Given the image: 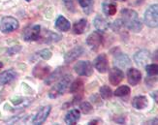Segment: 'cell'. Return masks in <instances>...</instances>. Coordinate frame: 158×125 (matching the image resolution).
<instances>
[{"mask_svg":"<svg viewBox=\"0 0 158 125\" xmlns=\"http://www.w3.org/2000/svg\"><path fill=\"white\" fill-rule=\"evenodd\" d=\"M123 1H124V0H123Z\"/></svg>","mask_w":158,"mask_h":125,"instance_id":"38","label":"cell"},{"mask_svg":"<svg viewBox=\"0 0 158 125\" xmlns=\"http://www.w3.org/2000/svg\"><path fill=\"white\" fill-rule=\"evenodd\" d=\"M132 105L137 110H143L148 105V98L146 96H136L133 98Z\"/></svg>","mask_w":158,"mask_h":125,"instance_id":"20","label":"cell"},{"mask_svg":"<svg viewBox=\"0 0 158 125\" xmlns=\"http://www.w3.org/2000/svg\"><path fill=\"white\" fill-rule=\"evenodd\" d=\"M94 67L96 68L99 73H106L109 69V63H108V57L105 53L99 54L94 60Z\"/></svg>","mask_w":158,"mask_h":125,"instance_id":"8","label":"cell"},{"mask_svg":"<svg viewBox=\"0 0 158 125\" xmlns=\"http://www.w3.org/2000/svg\"><path fill=\"white\" fill-rule=\"evenodd\" d=\"M25 1H27V2H29V1H30V0H25Z\"/></svg>","mask_w":158,"mask_h":125,"instance_id":"36","label":"cell"},{"mask_svg":"<svg viewBox=\"0 0 158 125\" xmlns=\"http://www.w3.org/2000/svg\"><path fill=\"white\" fill-rule=\"evenodd\" d=\"M86 25H87V20L85 19H80L79 22H77L76 23L74 24L73 26V31L75 34H82L85 32V28H86Z\"/></svg>","mask_w":158,"mask_h":125,"instance_id":"22","label":"cell"},{"mask_svg":"<svg viewBox=\"0 0 158 125\" xmlns=\"http://www.w3.org/2000/svg\"><path fill=\"white\" fill-rule=\"evenodd\" d=\"M72 80V76L69 75V76H63V77H61V79H59L58 82L56 85H54L52 89L49 91V97L52 99H54V98H57L60 95H62L68 87V85L70 83Z\"/></svg>","mask_w":158,"mask_h":125,"instance_id":"2","label":"cell"},{"mask_svg":"<svg viewBox=\"0 0 158 125\" xmlns=\"http://www.w3.org/2000/svg\"><path fill=\"white\" fill-rule=\"evenodd\" d=\"M82 89H84V81H82L81 79H78V80H76L71 85L70 92L77 94V93L81 92Z\"/></svg>","mask_w":158,"mask_h":125,"instance_id":"24","label":"cell"},{"mask_svg":"<svg viewBox=\"0 0 158 125\" xmlns=\"http://www.w3.org/2000/svg\"><path fill=\"white\" fill-rule=\"evenodd\" d=\"M152 97H154V101H155V102H157V92L155 91L154 93H152Z\"/></svg>","mask_w":158,"mask_h":125,"instance_id":"34","label":"cell"},{"mask_svg":"<svg viewBox=\"0 0 158 125\" xmlns=\"http://www.w3.org/2000/svg\"><path fill=\"white\" fill-rule=\"evenodd\" d=\"M134 60L139 66H146L150 60V52L148 50H141L134 55Z\"/></svg>","mask_w":158,"mask_h":125,"instance_id":"12","label":"cell"},{"mask_svg":"<svg viewBox=\"0 0 158 125\" xmlns=\"http://www.w3.org/2000/svg\"><path fill=\"white\" fill-rule=\"evenodd\" d=\"M146 71L149 77H153V76H156L158 73V66L156 64H149V65L147 64Z\"/></svg>","mask_w":158,"mask_h":125,"instance_id":"30","label":"cell"},{"mask_svg":"<svg viewBox=\"0 0 158 125\" xmlns=\"http://www.w3.org/2000/svg\"><path fill=\"white\" fill-rule=\"evenodd\" d=\"M103 42V37L99 31H94L90 33L86 38V44L92 51L96 52L101 47Z\"/></svg>","mask_w":158,"mask_h":125,"instance_id":"6","label":"cell"},{"mask_svg":"<svg viewBox=\"0 0 158 125\" xmlns=\"http://www.w3.org/2000/svg\"><path fill=\"white\" fill-rule=\"evenodd\" d=\"M2 67H3V63H2L1 61H0V68H2Z\"/></svg>","mask_w":158,"mask_h":125,"instance_id":"35","label":"cell"},{"mask_svg":"<svg viewBox=\"0 0 158 125\" xmlns=\"http://www.w3.org/2000/svg\"><path fill=\"white\" fill-rule=\"evenodd\" d=\"M0 116H1V115H0Z\"/></svg>","mask_w":158,"mask_h":125,"instance_id":"37","label":"cell"},{"mask_svg":"<svg viewBox=\"0 0 158 125\" xmlns=\"http://www.w3.org/2000/svg\"><path fill=\"white\" fill-rule=\"evenodd\" d=\"M74 70L79 76H85V77H89L93 73V66L90 61H79L74 66Z\"/></svg>","mask_w":158,"mask_h":125,"instance_id":"5","label":"cell"},{"mask_svg":"<svg viewBox=\"0 0 158 125\" xmlns=\"http://www.w3.org/2000/svg\"><path fill=\"white\" fill-rule=\"evenodd\" d=\"M145 23L148 27H154L158 24V6L157 4L152 5L147 9L145 13Z\"/></svg>","mask_w":158,"mask_h":125,"instance_id":"3","label":"cell"},{"mask_svg":"<svg viewBox=\"0 0 158 125\" xmlns=\"http://www.w3.org/2000/svg\"><path fill=\"white\" fill-rule=\"evenodd\" d=\"M114 64L115 65V67H118L119 69H126L131 65V60L128 57V55L121 53L115 56Z\"/></svg>","mask_w":158,"mask_h":125,"instance_id":"15","label":"cell"},{"mask_svg":"<svg viewBox=\"0 0 158 125\" xmlns=\"http://www.w3.org/2000/svg\"><path fill=\"white\" fill-rule=\"evenodd\" d=\"M100 96L103 99H110L113 96L112 89L107 85H103L100 87Z\"/></svg>","mask_w":158,"mask_h":125,"instance_id":"27","label":"cell"},{"mask_svg":"<svg viewBox=\"0 0 158 125\" xmlns=\"http://www.w3.org/2000/svg\"><path fill=\"white\" fill-rule=\"evenodd\" d=\"M52 107L51 106H46L41 108V110L36 114V115L34 116V119H32V123L33 124H37L40 125L45 122V120L47 119V117L49 116L50 113H51Z\"/></svg>","mask_w":158,"mask_h":125,"instance_id":"11","label":"cell"},{"mask_svg":"<svg viewBox=\"0 0 158 125\" xmlns=\"http://www.w3.org/2000/svg\"><path fill=\"white\" fill-rule=\"evenodd\" d=\"M63 68H57L56 71H54L49 78H47L46 83L47 85H52V82H54L56 80H59L61 77H63Z\"/></svg>","mask_w":158,"mask_h":125,"instance_id":"23","label":"cell"},{"mask_svg":"<svg viewBox=\"0 0 158 125\" xmlns=\"http://www.w3.org/2000/svg\"><path fill=\"white\" fill-rule=\"evenodd\" d=\"M20 50H22V47L20 46H15V47L10 48L8 52H7V53H8V55H14V54L18 53Z\"/></svg>","mask_w":158,"mask_h":125,"instance_id":"31","label":"cell"},{"mask_svg":"<svg viewBox=\"0 0 158 125\" xmlns=\"http://www.w3.org/2000/svg\"><path fill=\"white\" fill-rule=\"evenodd\" d=\"M51 71V67L45 62H40L33 69V76L38 79H45Z\"/></svg>","mask_w":158,"mask_h":125,"instance_id":"10","label":"cell"},{"mask_svg":"<svg viewBox=\"0 0 158 125\" xmlns=\"http://www.w3.org/2000/svg\"><path fill=\"white\" fill-rule=\"evenodd\" d=\"M99 122H101L100 120H97V119H96V120H91V121H89L88 122V124H99Z\"/></svg>","mask_w":158,"mask_h":125,"instance_id":"33","label":"cell"},{"mask_svg":"<svg viewBox=\"0 0 158 125\" xmlns=\"http://www.w3.org/2000/svg\"><path fill=\"white\" fill-rule=\"evenodd\" d=\"M19 23L18 19L13 17H4L0 20V30L3 33H10L19 28Z\"/></svg>","mask_w":158,"mask_h":125,"instance_id":"4","label":"cell"},{"mask_svg":"<svg viewBox=\"0 0 158 125\" xmlns=\"http://www.w3.org/2000/svg\"><path fill=\"white\" fill-rule=\"evenodd\" d=\"M59 40H61L60 35H58V34L54 33V32L47 30L45 35H44V41L43 42H46V43H52V42H57Z\"/></svg>","mask_w":158,"mask_h":125,"instance_id":"25","label":"cell"},{"mask_svg":"<svg viewBox=\"0 0 158 125\" xmlns=\"http://www.w3.org/2000/svg\"><path fill=\"white\" fill-rule=\"evenodd\" d=\"M121 16L123 25H125L129 30L137 33L143 29V24L136 11L131 9H123L121 11Z\"/></svg>","mask_w":158,"mask_h":125,"instance_id":"1","label":"cell"},{"mask_svg":"<svg viewBox=\"0 0 158 125\" xmlns=\"http://www.w3.org/2000/svg\"><path fill=\"white\" fill-rule=\"evenodd\" d=\"M17 77V73L14 70H7L0 74V86L9 83Z\"/></svg>","mask_w":158,"mask_h":125,"instance_id":"17","label":"cell"},{"mask_svg":"<svg viewBox=\"0 0 158 125\" xmlns=\"http://www.w3.org/2000/svg\"><path fill=\"white\" fill-rule=\"evenodd\" d=\"M127 78H128V82L130 85H137L142 80V74L138 69L129 68L127 71Z\"/></svg>","mask_w":158,"mask_h":125,"instance_id":"14","label":"cell"},{"mask_svg":"<svg viewBox=\"0 0 158 125\" xmlns=\"http://www.w3.org/2000/svg\"><path fill=\"white\" fill-rule=\"evenodd\" d=\"M39 54L42 56L45 60H48V59H50L51 56H52V52L49 51V50H43V51H41L39 52Z\"/></svg>","mask_w":158,"mask_h":125,"instance_id":"32","label":"cell"},{"mask_svg":"<svg viewBox=\"0 0 158 125\" xmlns=\"http://www.w3.org/2000/svg\"><path fill=\"white\" fill-rule=\"evenodd\" d=\"M85 50L81 47H76L70 50L68 52H66L65 56H64V61L66 63H71V62L75 61L77 58H79L81 55L84 53Z\"/></svg>","mask_w":158,"mask_h":125,"instance_id":"13","label":"cell"},{"mask_svg":"<svg viewBox=\"0 0 158 125\" xmlns=\"http://www.w3.org/2000/svg\"><path fill=\"white\" fill-rule=\"evenodd\" d=\"M93 24L95 26V28L100 32H105L109 28V23L102 16L96 17L93 20Z\"/></svg>","mask_w":158,"mask_h":125,"instance_id":"18","label":"cell"},{"mask_svg":"<svg viewBox=\"0 0 158 125\" xmlns=\"http://www.w3.org/2000/svg\"><path fill=\"white\" fill-rule=\"evenodd\" d=\"M124 79V74H123L122 70L118 67H114L113 69L110 70L109 73V81L113 85H118Z\"/></svg>","mask_w":158,"mask_h":125,"instance_id":"9","label":"cell"},{"mask_svg":"<svg viewBox=\"0 0 158 125\" xmlns=\"http://www.w3.org/2000/svg\"><path fill=\"white\" fill-rule=\"evenodd\" d=\"M41 35V26L40 25H32L23 31V40L28 42V41H37L39 40Z\"/></svg>","mask_w":158,"mask_h":125,"instance_id":"7","label":"cell"},{"mask_svg":"<svg viewBox=\"0 0 158 125\" xmlns=\"http://www.w3.org/2000/svg\"><path fill=\"white\" fill-rule=\"evenodd\" d=\"M130 92H131V90H130L129 86L121 85L116 90H114V92H113V94H114V96H118V97H123V96L128 95Z\"/></svg>","mask_w":158,"mask_h":125,"instance_id":"26","label":"cell"},{"mask_svg":"<svg viewBox=\"0 0 158 125\" xmlns=\"http://www.w3.org/2000/svg\"><path fill=\"white\" fill-rule=\"evenodd\" d=\"M79 4L81 5V7L84 9L86 13L87 9H89V12H92V3L93 0H78Z\"/></svg>","mask_w":158,"mask_h":125,"instance_id":"29","label":"cell"},{"mask_svg":"<svg viewBox=\"0 0 158 125\" xmlns=\"http://www.w3.org/2000/svg\"><path fill=\"white\" fill-rule=\"evenodd\" d=\"M80 117H81L80 110H77V109H73V110H69V112H68V114L65 116L64 121H65L66 124L73 125V124L77 123L79 121Z\"/></svg>","mask_w":158,"mask_h":125,"instance_id":"16","label":"cell"},{"mask_svg":"<svg viewBox=\"0 0 158 125\" xmlns=\"http://www.w3.org/2000/svg\"><path fill=\"white\" fill-rule=\"evenodd\" d=\"M103 12L106 16H114L116 13V4L113 1H105L103 3Z\"/></svg>","mask_w":158,"mask_h":125,"instance_id":"21","label":"cell"},{"mask_svg":"<svg viewBox=\"0 0 158 125\" xmlns=\"http://www.w3.org/2000/svg\"><path fill=\"white\" fill-rule=\"evenodd\" d=\"M56 29L60 31L66 32L71 28V24H70V22L66 18H64L63 16H59L57 19L56 20Z\"/></svg>","mask_w":158,"mask_h":125,"instance_id":"19","label":"cell"},{"mask_svg":"<svg viewBox=\"0 0 158 125\" xmlns=\"http://www.w3.org/2000/svg\"><path fill=\"white\" fill-rule=\"evenodd\" d=\"M80 109L81 110V113L85 114V115L90 114V113H92V110H93V107L89 102H81L80 104Z\"/></svg>","mask_w":158,"mask_h":125,"instance_id":"28","label":"cell"}]
</instances>
